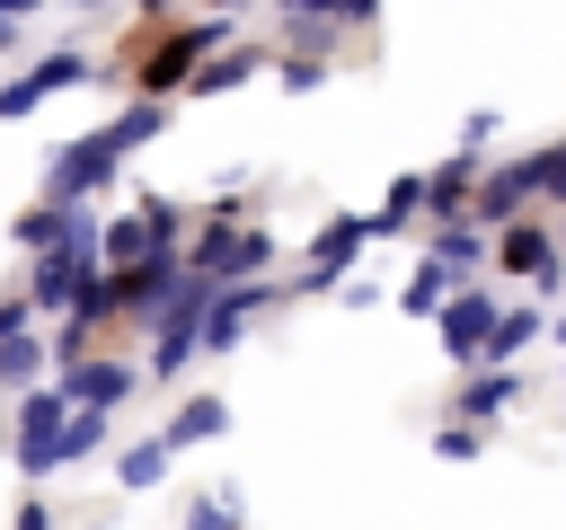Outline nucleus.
<instances>
[{"label": "nucleus", "mask_w": 566, "mask_h": 530, "mask_svg": "<svg viewBox=\"0 0 566 530\" xmlns=\"http://www.w3.org/2000/svg\"><path fill=\"white\" fill-rule=\"evenodd\" d=\"M186 53H195V18H168V9L124 35V71H133L142 88H168V80L186 71Z\"/></svg>", "instance_id": "obj_1"}]
</instances>
